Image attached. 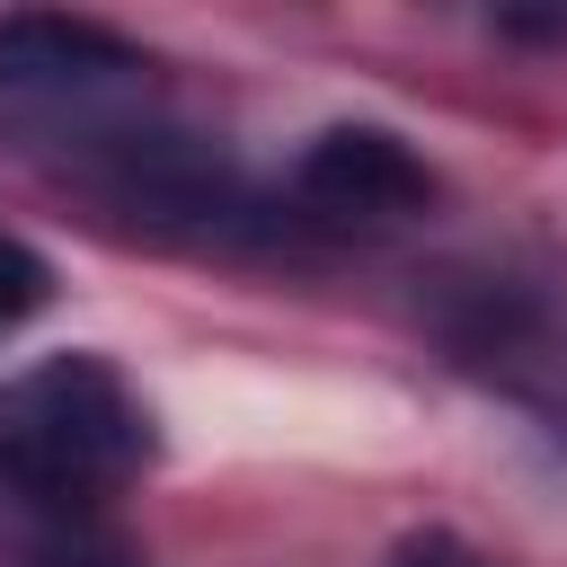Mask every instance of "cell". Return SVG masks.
Masks as SVG:
<instances>
[{
  "mask_svg": "<svg viewBox=\"0 0 567 567\" xmlns=\"http://www.w3.org/2000/svg\"><path fill=\"white\" fill-rule=\"evenodd\" d=\"M151 470V408L106 354H44L0 390V478L35 505H106Z\"/></svg>",
  "mask_w": 567,
  "mask_h": 567,
  "instance_id": "1",
  "label": "cell"
},
{
  "mask_svg": "<svg viewBox=\"0 0 567 567\" xmlns=\"http://www.w3.org/2000/svg\"><path fill=\"white\" fill-rule=\"evenodd\" d=\"M496 35H540V44H567V9H496Z\"/></svg>",
  "mask_w": 567,
  "mask_h": 567,
  "instance_id": "5",
  "label": "cell"
},
{
  "mask_svg": "<svg viewBox=\"0 0 567 567\" xmlns=\"http://www.w3.org/2000/svg\"><path fill=\"white\" fill-rule=\"evenodd\" d=\"M408 567H478V558H452V549H416Z\"/></svg>",
  "mask_w": 567,
  "mask_h": 567,
  "instance_id": "6",
  "label": "cell"
},
{
  "mask_svg": "<svg viewBox=\"0 0 567 567\" xmlns=\"http://www.w3.org/2000/svg\"><path fill=\"white\" fill-rule=\"evenodd\" d=\"M292 195L319 221H416L434 204V168L399 133H381V124H328L301 151Z\"/></svg>",
  "mask_w": 567,
  "mask_h": 567,
  "instance_id": "2",
  "label": "cell"
},
{
  "mask_svg": "<svg viewBox=\"0 0 567 567\" xmlns=\"http://www.w3.org/2000/svg\"><path fill=\"white\" fill-rule=\"evenodd\" d=\"M142 71L151 62L97 18H44V9H9L0 18V89L9 97L71 106V97H97V89H133Z\"/></svg>",
  "mask_w": 567,
  "mask_h": 567,
  "instance_id": "3",
  "label": "cell"
},
{
  "mask_svg": "<svg viewBox=\"0 0 567 567\" xmlns=\"http://www.w3.org/2000/svg\"><path fill=\"white\" fill-rule=\"evenodd\" d=\"M44 292H53V266H44L27 239H9V230H0V337H9L18 319H35V310H44Z\"/></svg>",
  "mask_w": 567,
  "mask_h": 567,
  "instance_id": "4",
  "label": "cell"
},
{
  "mask_svg": "<svg viewBox=\"0 0 567 567\" xmlns=\"http://www.w3.org/2000/svg\"><path fill=\"white\" fill-rule=\"evenodd\" d=\"M71 567H106V558H71Z\"/></svg>",
  "mask_w": 567,
  "mask_h": 567,
  "instance_id": "7",
  "label": "cell"
}]
</instances>
